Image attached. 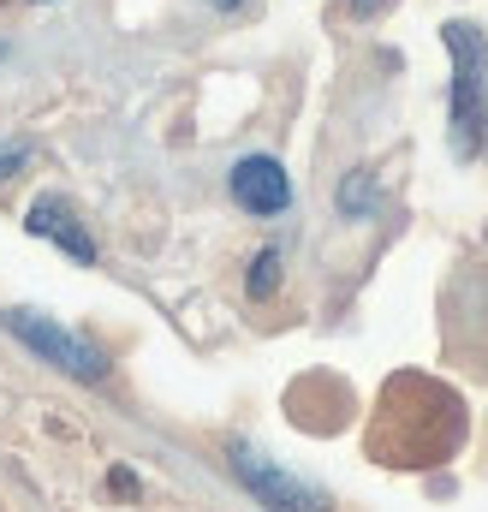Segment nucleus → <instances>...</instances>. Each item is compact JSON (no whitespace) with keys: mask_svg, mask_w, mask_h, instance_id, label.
I'll list each match as a JSON object with an SVG mask.
<instances>
[{"mask_svg":"<svg viewBox=\"0 0 488 512\" xmlns=\"http://www.w3.org/2000/svg\"><path fill=\"white\" fill-rule=\"evenodd\" d=\"M447 54H453V155L471 161L483 155L488 131V42L477 24H447Z\"/></svg>","mask_w":488,"mask_h":512,"instance_id":"obj_1","label":"nucleus"},{"mask_svg":"<svg viewBox=\"0 0 488 512\" xmlns=\"http://www.w3.org/2000/svg\"><path fill=\"white\" fill-rule=\"evenodd\" d=\"M6 328H12L30 352H42L54 370L78 376V382H102V376H108V358H102L90 340H78V334L54 328V322H48V316H36V310H12V316H6Z\"/></svg>","mask_w":488,"mask_h":512,"instance_id":"obj_2","label":"nucleus"},{"mask_svg":"<svg viewBox=\"0 0 488 512\" xmlns=\"http://www.w3.org/2000/svg\"><path fill=\"white\" fill-rule=\"evenodd\" d=\"M233 471L244 477L250 495H262V507L268 512H328V495H322V489L286 477L280 465H268V459L250 453V447H233Z\"/></svg>","mask_w":488,"mask_h":512,"instance_id":"obj_3","label":"nucleus"},{"mask_svg":"<svg viewBox=\"0 0 488 512\" xmlns=\"http://www.w3.org/2000/svg\"><path fill=\"white\" fill-rule=\"evenodd\" d=\"M233 203L250 209V215H280L292 203V179L274 155H244L233 167Z\"/></svg>","mask_w":488,"mask_h":512,"instance_id":"obj_4","label":"nucleus"},{"mask_svg":"<svg viewBox=\"0 0 488 512\" xmlns=\"http://www.w3.org/2000/svg\"><path fill=\"white\" fill-rule=\"evenodd\" d=\"M24 227H30L36 239H54L60 251L78 256V262H96V239H90V233L78 227V215H72V209H66L60 197H36V203H30V221H24Z\"/></svg>","mask_w":488,"mask_h":512,"instance_id":"obj_5","label":"nucleus"},{"mask_svg":"<svg viewBox=\"0 0 488 512\" xmlns=\"http://www.w3.org/2000/svg\"><path fill=\"white\" fill-rule=\"evenodd\" d=\"M274 280H280V251H262L256 262H250V298H268Z\"/></svg>","mask_w":488,"mask_h":512,"instance_id":"obj_6","label":"nucleus"},{"mask_svg":"<svg viewBox=\"0 0 488 512\" xmlns=\"http://www.w3.org/2000/svg\"><path fill=\"white\" fill-rule=\"evenodd\" d=\"M369 203H375V191H369V179H364V173H352V179L340 185V209H346V215H364Z\"/></svg>","mask_w":488,"mask_h":512,"instance_id":"obj_7","label":"nucleus"},{"mask_svg":"<svg viewBox=\"0 0 488 512\" xmlns=\"http://www.w3.org/2000/svg\"><path fill=\"white\" fill-rule=\"evenodd\" d=\"M18 161H24V155H0V179H6V173H12Z\"/></svg>","mask_w":488,"mask_h":512,"instance_id":"obj_8","label":"nucleus"},{"mask_svg":"<svg viewBox=\"0 0 488 512\" xmlns=\"http://www.w3.org/2000/svg\"><path fill=\"white\" fill-rule=\"evenodd\" d=\"M215 6H221V12H233V6H244V0H215Z\"/></svg>","mask_w":488,"mask_h":512,"instance_id":"obj_9","label":"nucleus"}]
</instances>
